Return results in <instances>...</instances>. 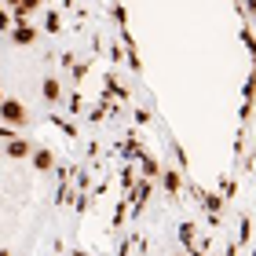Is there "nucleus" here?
<instances>
[{"instance_id": "nucleus-6", "label": "nucleus", "mask_w": 256, "mask_h": 256, "mask_svg": "<svg viewBox=\"0 0 256 256\" xmlns=\"http://www.w3.org/2000/svg\"><path fill=\"white\" fill-rule=\"evenodd\" d=\"M44 26H48V33L59 30V11H48V18H44Z\"/></svg>"}, {"instance_id": "nucleus-1", "label": "nucleus", "mask_w": 256, "mask_h": 256, "mask_svg": "<svg viewBox=\"0 0 256 256\" xmlns=\"http://www.w3.org/2000/svg\"><path fill=\"white\" fill-rule=\"evenodd\" d=\"M0 118H4V124H26V102H18V99H4L0 102Z\"/></svg>"}, {"instance_id": "nucleus-11", "label": "nucleus", "mask_w": 256, "mask_h": 256, "mask_svg": "<svg viewBox=\"0 0 256 256\" xmlns=\"http://www.w3.org/2000/svg\"><path fill=\"white\" fill-rule=\"evenodd\" d=\"M40 4H44V0H40Z\"/></svg>"}, {"instance_id": "nucleus-8", "label": "nucleus", "mask_w": 256, "mask_h": 256, "mask_svg": "<svg viewBox=\"0 0 256 256\" xmlns=\"http://www.w3.org/2000/svg\"><path fill=\"white\" fill-rule=\"evenodd\" d=\"M11 22H15V15H11V11H8V8H0V30H8V26H11Z\"/></svg>"}, {"instance_id": "nucleus-9", "label": "nucleus", "mask_w": 256, "mask_h": 256, "mask_svg": "<svg viewBox=\"0 0 256 256\" xmlns=\"http://www.w3.org/2000/svg\"><path fill=\"white\" fill-rule=\"evenodd\" d=\"M4 4H8V8H11V11H15V8H18V4H22V0H4Z\"/></svg>"}, {"instance_id": "nucleus-2", "label": "nucleus", "mask_w": 256, "mask_h": 256, "mask_svg": "<svg viewBox=\"0 0 256 256\" xmlns=\"http://www.w3.org/2000/svg\"><path fill=\"white\" fill-rule=\"evenodd\" d=\"M11 37H15V44H22V48H30V44L37 40V30H33L30 22H18V26H11Z\"/></svg>"}, {"instance_id": "nucleus-3", "label": "nucleus", "mask_w": 256, "mask_h": 256, "mask_svg": "<svg viewBox=\"0 0 256 256\" xmlns=\"http://www.w3.org/2000/svg\"><path fill=\"white\" fill-rule=\"evenodd\" d=\"M8 154L11 158H30V143H26V139H8Z\"/></svg>"}, {"instance_id": "nucleus-7", "label": "nucleus", "mask_w": 256, "mask_h": 256, "mask_svg": "<svg viewBox=\"0 0 256 256\" xmlns=\"http://www.w3.org/2000/svg\"><path fill=\"white\" fill-rule=\"evenodd\" d=\"M165 187H168L172 194L180 190V176H176V172H165Z\"/></svg>"}, {"instance_id": "nucleus-12", "label": "nucleus", "mask_w": 256, "mask_h": 256, "mask_svg": "<svg viewBox=\"0 0 256 256\" xmlns=\"http://www.w3.org/2000/svg\"><path fill=\"white\" fill-rule=\"evenodd\" d=\"M252 22H256V18H252Z\"/></svg>"}, {"instance_id": "nucleus-4", "label": "nucleus", "mask_w": 256, "mask_h": 256, "mask_svg": "<svg viewBox=\"0 0 256 256\" xmlns=\"http://www.w3.org/2000/svg\"><path fill=\"white\" fill-rule=\"evenodd\" d=\"M40 96H44V99H48V102H55V99H59V96H62V88H59V80H52V77H48V80H44V84H40Z\"/></svg>"}, {"instance_id": "nucleus-5", "label": "nucleus", "mask_w": 256, "mask_h": 256, "mask_svg": "<svg viewBox=\"0 0 256 256\" xmlns=\"http://www.w3.org/2000/svg\"><path fill=\"white\" fill-rule=\"evenodd\" d=\"M33 165H37V168H40V172H48V168H52V165H55V158H52V154H48V150H37V154H33Z\"/></svg>"}, {"instance_id": "nucleus-10", "label": "nucleus", "mask_w": 256, "mask_h": 256, "mask_svg": "<svg viewBox=\"0 0 256 256\" xmlns=\"http://www.w3.org/2000/svg\"><path fill=\"white\" fill-rule=\"evenodd\" d=\"M246 8L252 11V15H256V0H246Z\"/></svg>"}]
</instances>
